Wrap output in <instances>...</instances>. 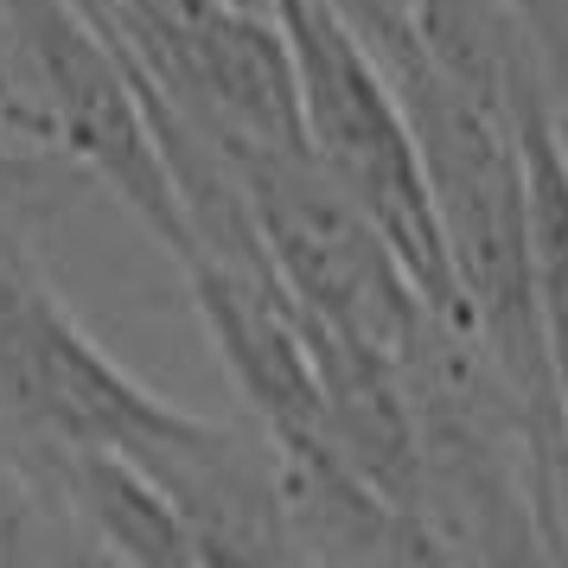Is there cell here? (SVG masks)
<instances>
[{"label": "cell", "instance_id": "6da1fadb", "mask_svg": "<svg viewBox=\"0 0 568 568\" xmlns=\"http://www.w3.org/2000/svg\"><path fill=\"white\" fill-rule=\"evenodd\" d=\"M0 415L27 440H90L141 460L180 505L199 562H294L275 466L231 428L160 403L0 243Z\"/></svg>", "mask_w": 568, "mask_h": 568}, {"label": "cell", "instance_id": "7a4b0ae2", "mask_svg": "<svg viewBox=\"0 0 568 568\" xmlns=\"http://www.w3.org/2000/svg\"><path fill=\"white\" fill-rule=\"evenodd\" d=\"M268 7L294 52L307 154L371 211V224L389 236V250L409 268L415 294L440 320L466 326L435 231V205H428V180H422V154H415L409 115L396 103L384 64L364 52V39L338 20L333 0H268Z\"/></svg>", "mask_w": 568, "mask_h": 568}, {"label": "cell", "instance_id": "3957f363", "mask_svg": "<svg viewBox=\"0 0 568 568\" xmlns=\"http://www.w3.org/2000/svg\"><path fill=\"white\" fill-rule=\"evenodd\" d=\"M256 236L275 275H282L287 301L333 326L345 338H364L403 364L409 338L428 320V301L415 294L403 256L389 250V236L371 224V211L345 192V185L307 154V148H243L224 141Z\"/></svg>", "mask_w": 568, "mask_h": 568}, {"label": "cell", "instance_id": "277c9868", "mask_svg": "<svg viewBox=\"0 0 568 568\" xmlns=\"http://www.w3.org/2000/svg\"><path fill=\"white\" fill-rule=\"evenodd\" d=\"M0 20L39 83L45 134H58L64 154L90 166L185 262L192 231H185L180 192H173L166 154L148 122V97H141V71H134L129 45L83 0H0Z\"/></svg>", "mask_w": 568, "mask_h": 568}, {"label": "cell", "instance_id": "5b68a950", "mask_svg": "<svg viewBox=\"0 0 568 568\" xmlns=\"http://www.w3.org/2000/svg\"><path fill=\"white\" fill-rule=\"evenodd\" d=\"M180 268L192 282V307L205 320L217 358L231 364V384L262 415L268 447L326 440L313 352H307V333H301V313L287 301L282 275L268 262L250 268V262H217V256H192Z\"/></svg>", "mask_w": 568, "mask_h": 568}, {"label": "cell", "instance_id": "8992f818", "mask_svg": "<svg viewBox=\"0 0 568 568\" xmlns=\"http://www.w3.org/2000/svg\"><path fill=\"white\" fill-rule=\"evenodd\" d=\"M505 115L517 134V160H524V217H530V275H537V313H542V345H549V371L568 409V122L549 83H542L537 58L524 45L505 52Z\"/></svg>", "mask_w": 568, "mask_h": 568}, {"label": "cell", "instance_id": "52a82bcc", "mask_svg": "<svg viewBox=\"0 0 568 568\" xmlns=\"http://www.w3.org/2000/svg\"><path fill=\"white\" fill-rule=\"evenodd\" d=\"M32 447L52 460L58 498L97 556L134 568H199V542L185 530L180 505L141 460L90 440H32Z\"/></svg>", "mask_w": 568, "mask_h": 568}, {"label": "cell", "instance_id": "ba28073f", "mask_svg": "<svg viewBox=\"0 0 568 568\" xmlns=\"http://www.w3.org/2000/svg\"><path fill=\"white\" fill-rule=\"evenodd\" d=\"M505 13L517 20L524 45H530L542 83H549V97L568 122V0H505Z\"/></svg>", "mask_w": 568, "mask_h": 568}, {"label": "cell", "instance_id": "9c48e42d", "mask_svg": "<svg viewBox=\"0 0 568 568\" xmlns=\"http://www.w3.org/2000/svg\"><path fill=\"white\" fill-rule=\"evenodd\" d=\"M32 530H39V505H32L27 479L0 460V568H20L39 556Z\"/></svg>", "mask_w": 568, "mask_h": 568}, {"label": "cell", "instance_id": "30bf717a", "mask_svg": "<svg viewBox=\"0 0 568 568\" xmlns=\"http://www.w3.org/2000/svg\"><path fill=\"white\" fill-rule=\"evenodd\" d=\"M231 7H268V0H231Z\"/></svg>", "mask_w": 568, "mask_h": 568}, {"label": "cell", "instance_id": "8fae6325", "mask_svg": "<svg viewBox=\"0 0 568 568\" xmlns=\"http://www.w3.org/2000/svg\"><path fill=\"white\" fill-rule=\"evenodd\" d=\"M0 97H7V78H0Z\"/></svg>", "mask_w": 568, "mask_h": 568}]
</instances>
